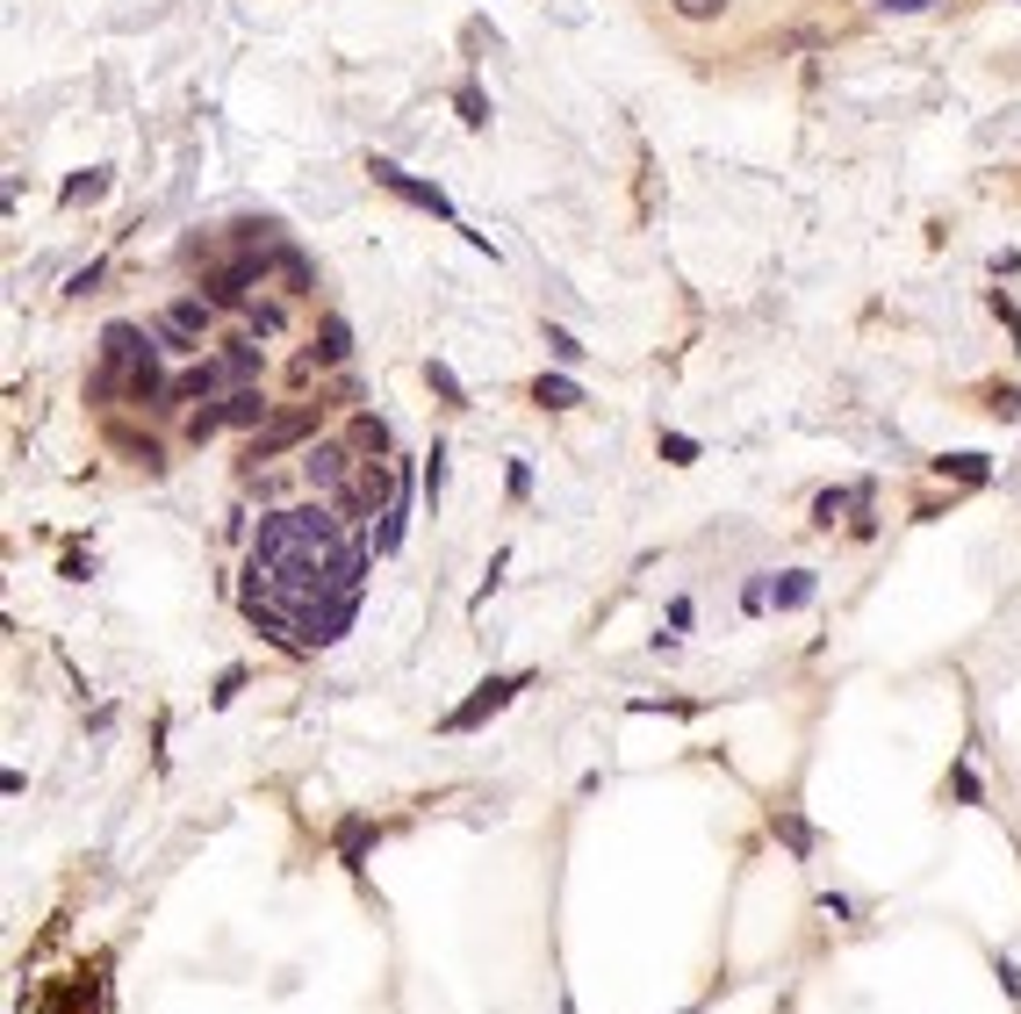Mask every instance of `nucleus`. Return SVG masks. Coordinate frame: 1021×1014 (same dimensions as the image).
I'll use <instances>...</instances> for the list:
<instances>
[{
	"label": "nucleus",
	"mask_w": 1021,
	"mask_h": 1014,
	"mask_svg": "<svg viewBox=\"0 0 1021 1014\" xmlns=\"http://www.w3.org/2000/svg\"><path fill=\"white\" fill-rule=\"evenodd\" d=\"M360 576H368V540L353 533V519L339 504H296L259 519L238 604L281 647H324L353 626Z\"/></svg>",
	"instance_id": "obj_1"
},
{
	"label": "nucleus",
	"mask_w": 1021,
	"mask_h": 1014,
	"mask_svg": "<svg viewBox=\"0 0 1021 1014\" xmlns=\"http://www.w3.org/2000/svg\"><path fill=\"white\" fill-rule=\"evenodd\" d=\"M518 691H525V670H518V676H490V684H476V699L447 713V734H476V726L490 720V713H504Z\"/></svg>",
	"instance_id": "obj_2"
},
{
	"label": "nucleus",
	"mask_w": 1021,
	"mask_h": 1014,
	"mask_svg": "<svg viewBox=\"0 0 1021 1014\" xmlns=\"http://www.w3.org/2000/svg\"><path fill=\"white\" fill-rule=\"evenodd\" d=\"M209 310H217V302H173V310L151 324V339H166L173 353H194V339L209 331Z\"/></svg>",
	"instance_id": "obj_3"
},
{
	"label": "nucleus",
	"mask_w": 1021,
	"mask_h": 1014,
	"mask_svg": "<svg viewBox=\"0 0 1021 1014\" xmlns=\"http://www.w3.org/2000/svg\"><path fill=\"white\" fill-rule=\"evenodd\" d=\"M374 180H382L389 194H403V202H418V209H432V217H447V223H453V202H447V194H439L432 180H410L396 159H374Z\"/></svg>",
	"instance_id": "obj_4"
},
{
	"label": "nucleus",
	"mask_w": 1021,
	"mask_h": 1014,
	"mask_svg": "<svg viewBox=\"0 0 1021 1014\" xmlns=\"http://www.w3.org/2000/svg\"><path fill=\"white\" fill-rule=\"evenodd\" d=\"M317 432V411H288V418H273V425H259L252 439V461H273L281 446H296V439H310Z\"/></svg>",
	"instance_id": "obj_5"
},
{
	"label": "nucleus",
	"mask_w": 1021,
	"mask_h": 1014,
	"mask_svg": "<svg viewBox=\"0 0 1021 1014\" xmlns=\"http://www.w3.org/2000/svg\"><path fill=\"white\" fill-rule=\"evenodd\" d=\"M302 468H310V482H317L324 496H339V490H346V475H353L360 461H346V446H317V453H310Z\"/></svg>",
	"instance_id": "obj_6"
},
{
	"label": "nucleus",
	"mask_w": 1021,
	"mask_h": 1014,
	"mask_svg": "<svg viewBox=\"0 0 1021 1014\" xmlns=\"http://www.w3.org/2000/svg\"><path fill=\"white\" fill-rule=\"evenodd\" d=\"M813 590H820L813 569H784V576L770 583V604H777V612H805V604H813Z\"/></svg>",
	"instance_id": "obj_7"
},
{
	"label": "nucleus",
	"mask_w": 1021,
	"mask_h": 1014,
	"mask_svg": "<svg viewBox=\"0 0 1021 1014\" xmlns=\"http://www.w3.org/2000/svg\"><path fill=\"white\" fill-rule=\"evenodd\" d=\"M223 382H231V374H223V360H217V368H188L173 389H166V396H173V403H209Z\"/></svg>",
	"instance_id": "obj_8"
},
{
	"label": "nucleus",
	"mask_w": 1021,
	"mask_h": 1014,
	"mask_svg": "<svg viewBox=\"0 0 1021 1014\" xmlns=\"http://www.w3.org/2000/svg\"><path fill=\"white\" fill-rule=\"evenodd\" d=\"M223 425H273V418H267V396H259L252 382L231 389V396H223Z\"/></svg>",
	"instance_id": "obj_9"
},
{
	"label": "nucleus",
	"mask_w": 1021,
	"mask_h": 1014,
	"mask_svg": "<svg viewBox=\"0 0 1021 1014\" xmlns=\"http://www.w3.org/2000/svg\"><path fill=\"white\" fill-rule=\"evenodd\" d=\"M532 396H540L547 411H575V403H583V389H575L569 374H540V382H532Z\"/></svg>",
	"instance_id": "obj_10"
},
{
	"label": "nucleus",
	"mask_w": 1021,
	"mask_h": 1014,
	"mask_svg": "<svg viewBox=\"0 0 1021 1014\" xmlns=\"http://www.w3.org/2000/svg\"><path fill=\"white\" fill-rule=\"evenodd\" d=\"M346 353H353V331H346L339 317H324V331H317V353H310V360H324V368H339Z\"/></svg>",
	"instance_id": "obj_11"
},
{
	"label": "nucleus",
	"mask_w": 1021,
	"mask_h": 1014,
	"mask_svg": "<svg viewBox=\"0 0 1021 1014\" xmlns=\"http://www.w3.org/2000/svg\"><path fill=\"white\" fill-rule=\"evenodd\" d=\"M223 374H231V389H246L252 374H259V345L252 339H238V345H223Z\"/></svg>",
	"instance_id": "obj_12"
},
{
	"label": "nucleus",
	"mask_w": 1021,
	"mask_h": 1014,
	"mask_svg": "<svg viewBox=\"0 0 1021 1014\" xmlns=\"http://www.w3.org/2000/svg\"><path fill=\"white\" fill-rule=\"evenodd\" d=\"M339 856H346V871H360V856H368V821H339Z\"/></svg>",
	"instance_id": "obj_13"
},
{
	"label": "nucleus",
	"mask_w": 1021,
	"mask_h": 1014,
	"mask_svg": "<svg viewBox=\"0 0 1021 1014\" xmlns=\"http://www.w3.org/2000/svg\"><path fill=\"white\" fill-rule=\"evenodd\" d=\"M547 353H554V360H583V339L561 331V324H547Z\"/></svg>",
	"instance_id": "obj_14"
},
{
	"label": "nucleus",
	"mask_w": 1021,
	"mask_h": 1014,
	"mask_svg": "<svg viewBox=\"0 0 1021 1014\" xmlns=\"http://www.w3.org/2000/svg\"><path fill=\"white\" fill-rule=\"evenodd\" d=\"M942 475H964V482H985V453H950Z\"/></svg>",
	"instance_id": "obj_15"
},
{
	"label": "nucleus",
	"mask_w": 1021,
	"mask_h": 1014,
	"mask_svg": "<svg viewBox=\"0 0 1021 1014\" xmlns=\"http://www.w3.org/2000/svg\"><path fill=\"white\" fill-rule=\"evenodd\" d=\"M849 504H857V490H828V496L813 504V519H820V525H834V519H842Z\"/></svg>",
	"instance_id": "obj_16"
},
{
	"label": "nucleus",
	"mask_w": 1021,
	"mask_h": 1014,
	"mask_svg": "<svg viewBox=\"0 0 1021 1014\" xmlns=\"http://www.w3.org/2000/svg\"><path fill=\"white\" fill-rule=\"evenodd\" d=\"M777 835H784L791 850H813V827H805L799 813H777Z\"/></svg>",
	"instance_id": "obj_17"
},
{
	"label": "nucleus",
	"mask_w": 1021,
	"mask_h": 1014,
	"mask_svg": "<svg viewBox=\"0 0 1021 1014\" xmlns=\"http://www.w3.org/2000/svg\"><path fill=\"white\" fill-rule=\"evenodd\" d=\"M461 123H490V101H482V87H461Z\"/></svg>",
	"instance_id": "obj_18"
},
{
	"label": "nucleus",
	"mask_w": 1021,
	"mask_h": 1014,
	"mask_svg": "<svg viewBox=\"0 0 1021 1014\" xmlns=\"http://www.w3.org/2000/svg\"><path fill=\"white\" fill-rule=\"evenodd\" d=\"M439 490H447V446H432V468H424V496L439 504Z\"/></svg>",
	"instance_id": "obj_19"
},
{
	"label": "nucleus",
	"mask_w": 1021,
	"mask_h": 1014,
	"mask_svg": "<svg viewBox=\"0 0 1021 1014\" xmlns=\"http://www.w3.org/2000/svg\"><path fill=\"white\" fill-rule=\"evenodd\" d=\"M683 22H712V14H727V0H677Z\"/></svg>",
	"instance_id": "obj_20"
},
{
	"label": "nucleus",
	"mask_w": 1021,
	"mask_h": 1014,
	"mask_svg": "<svg viewBox=\"0 0 1021 1014\" xmlns=\"http://www.w3.org/2000/svg\"><path fill=\"white\" fill-rule=\"evenodd\" d=\"M424 382H432L447 403H461V382H453V368H439V360H432V368H424Z\"/></svg>",
	"instance_id": "obj_21"
},
{
	"label": "nucleus",
	"mask_w": 1021,
	"mask_h": 1014,
	"mask_svg": "<svg viewBox=\"0 0 1021 1014\" xmlns=\"http://www.w3.org/2000/svg\"><path fill=\"white\" fill-rule=\"evenodd\" d=\"M662 461H677V468H683V461H698V439H683V432H669V439H662Z\"/></svg>",
	"instance_id": "obj_22"
},
{
	"label": "nucleus",
	"mask_w": 1021,
	"mask_h": 1014,
	"mask_svg": "<svg viewBox=\"0 0 1021 1014\" xmlns=\"http://www.w3.org/2000/svg\"><path fill=\"white\" fill-rule=\"evenodd\" d=\"M957 799H964V806H979V799H985V792H979V777H971L964 763H957Z\"/></svg>",
	"instance_id": "obj_23"
},
{
	"label": "nucleus",
	"mask_w": 1021,
	"mask_h": 1014,
	"mask_svg": "<svg viewBox=\"0 0 1021 1014\" xmlns=\"http://www.w3.org/2000/svg\"><path fill=\"white\" fill-rule=\"evenodd\" d=\"M878 8H885V14H928L935 0H878Z\"/></svg>",
	"instance_id": "obj_24"
}]
</instances>
